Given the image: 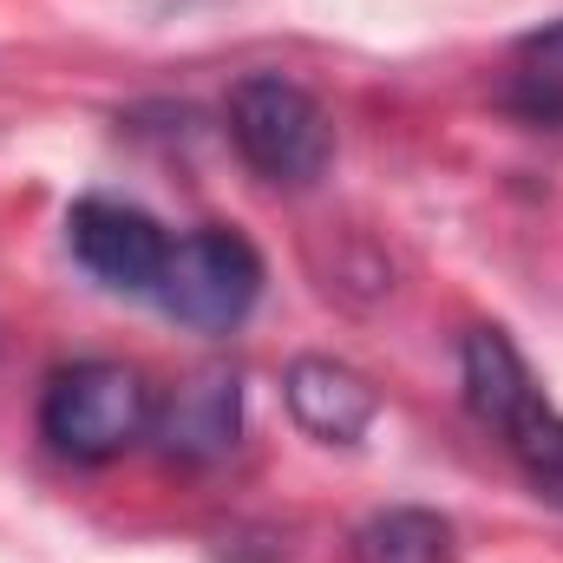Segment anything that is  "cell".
Segmentation results:
<instances>
[{"mask_svg":"<svg viewBox=\"0 0 563 563\" xmlns=\"http://www.w3.org/2000/svg\"><path fill=\"white\" fill-rule=\"evenodd\" d=\"M66 243H73L86 276H99L119 295H144V301H151L164 256H170L164 223L144 217L139 203H119V197H79L66 217Z\"/></svg>","mask_w":563,"mask_h":563,"instance_id":"5b68a950","label":"cell"},{"mask_svg":"<svg viewBox=\"0 0 563 563\" xmlns=\"http://www.w3.org/2000/svg\"><path fill=\"white\" fill-rule=\"evenodd\" d=\"M354 563H452V525L420 505L374 511L354 531Z\"/></svg>","mask_w":563,"mask_h":563,"instance_id":"ba28073f","label":"cell"},{"mask_svg":"<svg viewBox=\"0 0 563 563\" xmlns=\"http://www.w3.org/2000/svg\"><path fill=\"white\" fill-rule=\"evenodd\" d=\"M511 99H518L531 119L563 125V20H558V26H538V33H525V40H518Z\"/></svg>","mask_w":563,"mask_h":563,"instance_id":"9c48e42d","label":"cell"},{"mask_svg":"<svg viewBox=\"0 0 563 563\" xmlns=\"http://www.w3.org/2000/svg\"><path fill=\"white\" fill-rule=\"evenodd\" d=\"M288 413L301 432H314L321 445H361L367 426L380 420V394L367 387V374H354L347 361L328 354H301L288 367Z\"/></svg>","mask_w":563,"mask_h":563,"instance_id":"52a82bcc","label":"cell"},{"mask_svg":"<svg viewBox=\"0 0 563 563\" xmlns=\"http://www.w3.org/2000/svg\"><path fill=\"white\" fill-rule=\"evenodd\" d=\"M459 374H465V407L485 432H498V445L511 452V465L525 472V485L563 511V413L551 394L538 387L531 361L518 354V341L505 328H472L459 347Z\"/></svg>","mask_w":563,"mask_h":563,"instance_id":"6da1fadb","label":"cell"},{"mask_svg":"<svg viewBox=\"0 0 563 563\" xmlns=\"http://www.w3.org/2000/svg\"><path fill=\"white\" fill-rule=\"evenodd\" d=\"M151 432L184 465L223 459L236 445V432H243V380H236V367H197L190 380H177L164 394V407H151Z\"/></svg>","mask_w":563,"mask_h":563,"instance_id":"8992f818","label":"cell"},{"mask_svg":"<svg viewBox=\"0 0 563 563\" xmlns=\"http://www.w3.org/2000/svg\"><path fill=\"white\" fill-rule=\"evenodd\" d=\"M151 387L125 361H73L40 394V439L73 465H106L151 432Z\"/></svg>","mask_w":563,"mask_h":563,"instance_id":"7a4b0ae2","label":"cell"},{"mask_svg":"<svg viewBox=\"0 0 563 563\" xmlns=\"http://www.w3.org/2000/svg\"><path fill=\"white\" fill-rule=\"evenodd\" d=\"M230 139L243 164L276 190H308L334 164V125L321 99L282 73H250L230 86Z\"/></svg>","mask_w":563,"mask_h":563,"instance_id":"3957f363","label":"cell"},{"mask_svg":"<svg viewBox=\"0 0 563 563\" xmlns=\"http://www.w3.org/2000/svg\"><path fill=\"white\" fill-rule=\"evenodd\" d=\"M263 295V256L236 236V230H190L170 243L164 276L151 288V301L197 334H230L250 321Z\"/></svg>","mask_w":563,"mask_h":563,"instance_id":"277c9868","label":"cell"}]
</instances>
